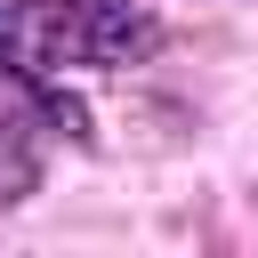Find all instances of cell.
Returning a JSON list of instances; mask_svg holds the SVG:
<instances>
[{
	"label": "cell",
	"mask_w": 258,
	"mask_h": 258,
	"mask_svg": "<svg viewBox=\"0 0 258 258\" xmlns=\"http://www.w3.org/2000/svg\"><path fill=\"white\" fill-rule=\"evenodd\" d=\"M137 48H153V16H137V8H81V16H48V32H40V56L48 64H121V56H137Z\"/></svg>",
	"instance_id": "obj_1"
},
{
	"label": "cell",
	"mask_w": 258,
	"mask_h": 258,
	"mask_svg": "<svg viewBox=\"0 0 258 258\" xmlns=\"http://www.w3.org/2000/svg\"><path fill=\"white\" fill-rule=\"evenodd\" d=\"M40 194V129L24 113H0V210Z\"/></svg>",
	"instance_id": "obj_2"
},
{
	"label": "cell",
	"mask_w": 258,
	"mask_h": 258,
	"mask_svg": "<svg viewBox=\"0 0 258 258\" xmlns=\"http://www.w3.org/2000/svg\"><path fill=\"white\" fill-rule=\"evenodd\" d=\"M0 64H16V24L0 16Z\"/></svg>",
	"instance_id": "obj_3"
}]
</instances>
